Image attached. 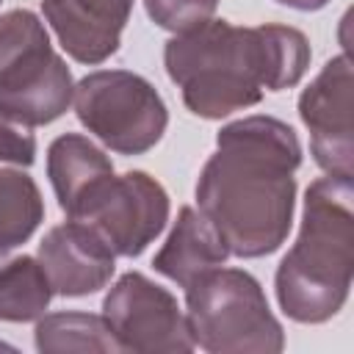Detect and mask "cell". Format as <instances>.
I'll return each mask as SVG.
<instances>
[{
    "instance_id": "cell-1",
    "label": "cell",
    "mask_w": 354,
    "mask_h": 354,
    "mask_svg": "<svg viewBox=\"0 0 354 354\" xmlns=\"http://www.w3.org/2000/svg\"><path fill=\"white\" fill-rule=\"evenodd\" d=\"M299 160L296 133L279 119L249 116L218 133V152L202 169L196 199L232 254L260 257L285 241Z\"/></svg>"
},
{
    "instance_id": "cell-2",
    "label": "cell",
    "mask_w": 354,
    "mask_h": 354,
    "mask_svg": "<svg viewBox=\"0 0 354 354\" xmlns=\"http://www.w3.org/2000/svg\"><path fill=\"white\" fill-rule=\"evenodd\" d=\"M307 39L296 28H232L207 19L166 44V72L183 88L185 105L205 119L249 108L263 88L279 91L304 75Z\"/></svg>"
},
{
    "instance_id": "cell-3",
    "label": "cell",
    "mask_w": 354,
    "mask_h": 354,
    "mask_svg": "<svg viewBox=\"0 0 354 354\" xmlns=\"http://www.w3.org/2000/svg\"><path fill=\"white\" fill-rule=\"evenodd\" d=\"M351 177H324L307 188L301 235L277 271L282 310L304 324L332 318L351 285Z\"/></svg>"
},
{
    "instance_id": "cell-4",
    "label": "cell",
    "mask_w": 354,
    "mask_h": 354,
    "mask_svg": "<svg viewBox=\"0 0 354 354\" xmlns=\"http://www.w3.org/2000/svg\"><path fill=\"white\" fill-rule=\"evenodd\" d=\"M72 100V75L53 53L30 11L0 17V113L19 124H47Z\"/></svg>"
},
{
    "instance_id": "cell-5",
    "label": "cell",
    "mask_w": 354,
    "mask_h": 354,
    "mask_svg": "<svg viewBox=\"0 0 354 354\" xmlns=\"http://www.w3.org/2000/svg\"><path fill=\"white\" fill-rule=\"evenodd\" d=\"M191 340L207 351H279L282 326L254 277L213 268L185 288Z\"/></svg>"
},
{
    "instance_id": "cell-6",
    "label": "cell",
    "mask_w": 354,
    "mask_h": 354,
    "mask_svg": "<svg viewBox=\"0 0 354 354\" xmlns=\"http://www.w3.org/2000/svg\"><path fill=\"white\" fill-rule=\"evenodd\" d=\"M66 216L86 224L113 254L136 257L163 230L169 199L144 171H127L122 177H113L111 171L94 180Z\"/></svg>"
},
{
    "instance_id": "cell-7",
    "label": "cell",
    "mask_w": 354,
    "mask_h": 354,
    "mask_svg": "<svg viewBox=\"0 0 354 354\" xmlns=\"http://www.w3.org/2000/svg\"><path fill=\"white\" fill-rule=\"evenodd\" d=\"M77 119L122 155H141L166 130V105L138 75L105 69L86 75L75 88Z\"/></svg>"
},
{
    "instance_id": "cell-8",
    "label": "cell",
    "mask_w": 354,
    "mask_h": 354,
    "mask_svg": "<svg viewBox=\"0 0 354 354\" xmlns=\"http://www.w3.org/2000/svg\"><path fill=\"white\" fill-rule=\"evenodd\" d=\"M105 324L119 348L130 351H188L194 348L185 318L169 290L130 271L105 296Z\"/></svg>"
},
{
    "instance_id": "cell-9",
    "label": "cell",
    "mask_w": 354,
    "mask_h": 354,
    "mask_svg": "<svg viewBox=\"0 0 354 354\" xmlns=\"http://www.w3.org/2000/svg\"><path fill=\"white\" fill-rule=\"evenodd\" d=\"M299 113L313 133V155L335 177H351V66L332 58L301 94Z\"/></svg>"
},
{
    "instance_id": "cell-10",
    "label": "cell",
    "mask_w": 354,
    "mask_h": 354,
    "mask_svg": "<svg viewBox=\"0 0 354 354\" xmlns=\"http://www.w3.org/2000/svg\"><path fill=\"white\" fill-rule=\"evenodd\" d=\"M41 268L61 296L100 290L113 274V252L80 221L53 227L39 249Z\"/></svg>"
},
{
    "instance_id": "cell-11",
    "label": "cell",
    "mask_w": 354,
    "mask_h": 354,
    "mask_svg": "<svg viewBox=\"0 0 354 354\" xmlns=\"http://www.w3.org/2000/svg\"><path fill=\"white\" fill-rule=\"evenodd\" d=\"M133 0H44V17L64 50L80 64H100L119 47Z\"/></svg>"
},
{
    "instance_id": "cell-12",
    "label": "cell",
    "mask_w": 354,
    "mask_h": 354,
    "mask_svg": "<svg viewBox=\"0 0 354 354\" xmlns=\"http://www.w3.org/2000/svg\"><path fill=\"white\" fill-rule=\"evenodd\" d=\"M227 254L230 249L224 246L216 227L194 207H183L166 246L155 254L152 266L177 285L188 288L196 277L218 268Z\"/></svg>"
},
{
    "instance_id": "cell-13",
    "label": "cell",
    "mask_w": 354,
    "mask_h": 354,
    "mask_svg": "<svg viewBox=\"0 0 354 354\" xmlns=\"http://www.w3.org/2000/svg\"><path fill=\"white\" fill-rule=\"evenodd\" d=\"M47 171H50V183L55 188L58 205L66 213L75 205V199L94 180H100L102 174H111L113 166L88 138L77 133H66L50 144Z\"/></svg>"
},
{
    "instance_id": "cell-14",
    "label": "cell",
    "mask_w": 354,
    "mask_h": 354,
    "mask_svg": "<svg viewBox=\"0 0 354 354\" xmlns=\"http://www.w3.org/2000/svg\"><path fill=\"white\" fill-rule=\"evenodd\" d=\"M53 285L33 257H17L0 268V318L30 321L44 313Z\"/></svg>"
},
{
    "instance_id": "cell-15",
    "label": "cell",
    "mask_w": 354,
    "mask_h": 354,
    "mask_svg": "<svg viewBox=\"0 0 354 354\" xmlns=\"http://www.w3.org/2000/svg\"><path fill=\"white\" fill-rule=\"evenodd\" d=\"M44 216L36 183L11 169H0V254L22 243Z\"/></svg>"
},
{
    "instance_id": "cell-16",
    "label": "cell",
    "mask_w": 354,
    "mask_h": 354,
    "mask_svg": "<svg viewBox=\"0 0 354 354\" xmlns=\"http://www.w3.org/2000/svg\"><path fill=\"white\" fill-rule=\"evenodd\" d=\"M36 346L41 351H113L119 348L105 318L86 313L50 315L36 326Z\"/></svg>"
},
{
    "instance_id": "cell-17",
    "label": "cell",
    "mask_w": 354,
    "mask_h": 354,
    "mask_svg": "<svg viewBox=\"0 0 354 354\" xmlns=\"http://www.w3.org/2000/svg\"><path fill=\"white\" fill-rule=\"evenodd\" d=\"M147 11L160 28L185 33L210 19L216 0H147Z\"/></svg>"
},
{
    "instance_id": "cell-18",
    "label": "cell",
    "mask_w": 354,
    "mask_h": 354,
    "mask_svg": "<svg viewBox=\"0 0 354 354\" xmlns=\"http://www.w3.org/2000/svg\"><path fill=\"white\" fill-rule=\"evenodd\" d=\"M33 155H36V141H33L28 124H19V122L8 119L6 113H0V158L30 166Z\"/></svg>"
},
{
    "instance_id": "cell-19",
    "label": "cell",
    "mask_w": 354,
    "mask_h": 354,
    "mask_svg": "<svg viewBox=\"0 0 354 354\" xmlns=\"http://www.w3.org/2000/svg\"><path fill=\"white\" fill-rule=\"evenodd\" d=\"M285 6H293V8H301V11H315L321 6H326V0H279Z\"/></svg>"
}]
</instances>
